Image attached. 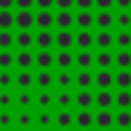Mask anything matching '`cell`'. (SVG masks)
Here are the masks:
<instances>
[{
	"label": "cell",
	"instance_id": "cell-39",
	"mask_svg": "<svg viewBox=\"0 0 131 131\" xmlns=\"http://www.w3.org/2000/svg\"><path fill=\"white\" fill-rule=\"evenodd\" d=\"M12 66H14V55L10 53V49L8 51H2L0 49V72L2 70L8 72V68H12Z\"/></svg>",
	"mask_w": 131,
	"mask_h": 131
},
{
	"label": "cell",
	"instance_id": "cell-22",
	"mask_svg": "<svg viewBox=\"0 0 131 131\" xmlns=\"http://www.w3.org/2000/svg\"><path fill=\"white\" fill-rule=\"evenodd\" d=\"M53 80H55V76H53L49 70H39V74L35 76V84H37L41 90L51 88V86H53Z\"/></svg>",
	"mask_w": 131,
	"mask_h": 131
},
{
	"label": "cell",
	"instance_id": "cell-14",
	"mask_svg": "<svg viewBox=\"0 0 131 131\" xmlns=\"http://www.w3.org/2000/svg\"><path fill=\"white\" fill-rule=\"evenodd\" d=\"M74 23L80 27V31H88L94 23V14L90 10H80L78 14H74Z\"/></svg>",
	"mask_w": 131,
	"mask_h": 131
},
{
	"label": "cell",
	"instance_id": "cell-37",
	"mask_svg": "<svg viewBox=\"0 0 131 131\" xmlns=\"http://www.w3.org/2000/svg\"><path fill=\"white\" fill-rule=\"evenodd\" d=\"M14 25V14L10 10H0V31H10Z\"/></svg>",
	"mask_w": 131,
	"mask_h": 131
},
{
	"label": "cell",
	"instance_id": "cell-30",
	"mask_svg": "<svg viewBox=\"0 0 131 131\" xmlns=\"http://www.w3.org/2000/svg\"><path fill=\"white\" fill-rule=\"evenodd\" d=\"M14 123H16V127H18L20 131H29V127L35 123V117H33L29 111H23V113H18V115H16Z\"/></svg>",
	"mask_w": 131,
	"mask_h": 131
},
{
	"label": "cell",
	"instance_id": "cell-28",
	"mask_svg": "<svg viewBox=\"0 0 131 131\" xmlns=\"http://www.w3.org/2000/svg\"><path fill=\"white\" fill-rule=\"evenodd\" d=\"M115 125L119 131H129L131 129V111H119L115 115Z\"/></svg>",
	"mask_w": 131,
	"mask_h": 131
},
{
	"label": "cell",
	"instance_id": "cell-44",
	"mask_svg": "<svg viewBox=\"0 0 131 131\" xmlns=\"http://www.w3.org/2000/svg\"><path fill=\"white\" fill-rule=\"evenodd\" d=\"M53 4L59 8V10H70L74 6V0H53Z\"/></svg>",
	"mask_w": 131,
	"mask_h": 131
},
{
	"label": "cell",
	"instance_id": "cell-18",
	"mask_svg": "<svg viewBox=\"0 0 131 131\" xmlns=\"http://www.w3.org/2000/svg\"><path fill=\"white\" fill-rule=\"evenodd\" d=\"M14 45L18 49H29L31 45H35V35L31 31H18L14 37Z\"/></svg>",
	"mask_w": 131,
	"mask_h": 131
},
{
	"label": "cell",
	"instance_id": "cell-11",
	"mask_svg": "<svg viewBox=\"0 0 131 131\" xmlns=\"http://www.w3.org/2000/svg\"><path fill=\"white\" fill-rule=\"evenodd\" d=\"M74 43L80 47V51H88L94 45V35L90 31H78L74 35Z\"/></svg>",
	"mask_w": 131,
	"mask_h": 131
},
{
	"label": "cell",
	"instance_id": "cell-12",
	"mask_svg": "<svg viewBox=\"0 0 131 131\" xmlns=\"http://www.w3.org/2000/svg\"><path fill=\"white\" fill-rule=\"evenodd\" d=\"M94 125L98 127V129H111L113 125H115V115L111 113V111H98L96 115H94Z\"/></svg>",
	"mask_w": 131,
	"mask_h": 131
},
{
	"label": "cell",
	"instance_id": "cell-19",
	"mask_svg": "<svg viewBox=\"0 0 131 131\" xmlns=\"http://www.w3.org/2000/svg\"><path fill=\"white\" fill-rule=\"evenodd\" d=\"M94 63L100 68V70H111L115 66V55L111 51H98L94 55Z\"/></svg>",
	"mask_w": 131,
	"mask_h": 131
},
{
	"label": "cell",
	"instance_id": "cell-43",
	"mask_svg": "<svg viewBox=\"0 0 131 131\" xmlns=\"http://www.w3.org/2000/svg\"><path fill=\"white\" fill-rule=\"evenodd\" d=\"M14 6H18V10H31V6H35V0H14Z\"/></svg>",
	"mask_w": 131,
	"mask_h": 131
},
{
	"label": "cell",
	"instance_id": "cell-36",
	"mask_svg": "<svg viewBox=\"0 0 131 131\" xmlns=\"http://www.w3.org/2000/svg\"><path fill=\"white\" fill-rule=\"evenodd\" d=\"M35 102L39 104V108L45 111V108H49V106L53 104V94H49L47 90H41V92L35 96Z\"/></svg>",
	"mask_w": 131,
	"mask_h": 131
},
{
	"label": "cell",
	"instance_id": "cell-5",
	"mask_svg": "<svg viewBox=\"0 0 131 131\" xmlns=\"http://www.w3.org/2000/svg\"><path fill=\"white\" fill-rule=\"evenodd\" d=\"M14 66L18 70H31L35 66V55L29 51V49H20L16 55H14Z\"/></svg>",
	"mask_w": 131,
	"mask_h": 131
},
{
	"label": "cell",
	"instance_id": "cell-38",
	"mask_svg": "<svg viewBox=\"0 0 131 131\" xmlns=\"http://www.w3.org/2000/svg\"><path fill=\"white\" fill-rule=\"evenodd\" d=\"M12 45H14V35L10 31H0V49L8 51Z\"/></svg>",
	"mask_w": 131,
	"mask_h": 131
},
{
	"label": "cell",
	"instance_id": "cell-53",
	"mask_svg": "<svg viewBox=\"0 0 131 131\" xmlns=\"http://www.w3.org/2000/svg\"><path fill=\"white\" fill-rule=\"evenodd\" d=\"M61 131H66V129H61Z\"/></svg>",
	"mask_w": 131,
	"mask_h": 131
},
{
	"label": "cell",
	"instance_id": "cell-15",
	"mask_svg": "<svg viewBox=\"0 0 131 131\" xmlns=\"http://www.w3.org/2000/svg\"><path fill=\"white\" fill-rule=\"evenodd\" d=\"M35 45L39 47V51H49V47L53 45V33L51 31H39L35 35Z\"/></svg>",
	"mask_w": 131,
	"mask_h": 131
},
{
	"label": "cell",
	"instance_id": "cell-16",
	"mask_svg": "<svg viewBox=\"0 0 131 131\" xmlns=\"http://www.w3.org/2000/svg\"><path fill=\"white\" fill-rule=\"evenodd\" d=\"M74 84H78L80 90H90V86L94 84V76L90 74V70H80L74 76Z\"/></svg>",
	"mask_w": 131,
	"mask_h": 131
},
{
	"label": "cell",
	"instance_id": "cell-21",
	"mask_svg": "<svg viewBox=\"0 0 131 131\" xmlns=\"http://www.w3.org/2000/svg\"><path fill=\"white\" fill-rule=\"evenodd\" d=\"M53 25H57L61 31H70V27L74 25V14L70 10H59L55 14V23Z\"/></svg>",
	"mask_w": 131,
	"mask_h": 131
},
{
	"label": "cell",
	"instance_id": "cell-47",
	"mask_svg": "<svg viewBox=\"0 0 131 131\" xmlns=\"http://www.w3.org/2000/svg\"><path fill=\"white\" fill-rule=\"evenodd\" d=\"M35 4L39 6V10H49L53 6V0H35Z\"/></svg>",
	"mask_w": 131,
	"mask_h": 131
},
{
	"label": "cell",
	"instance_id": "cell-2",
	"mask_svg": "<svg viewBox=\"0 0 131 131\" xmlns=\"http://www.w3.org/2000/svg\"><path fill=\"white\" fill-rule=\"evenodd\" d=\"M94 104L100 111H111V106L115 104V94L111 90H98L94 94Z\"/></svg>",
	"mask_w": 131,
	"mask_h": 131
},
{
	"label": "cell",
	"instance_id": "cell-6",
	"mask_svg": "<svg viewBox=\"0 0 131 131\" xmlns=\"http://www.w3.org/2000/svg\"><path fill=\"white\" fill-rule=\"evenodd\" d=\"M55 23V14H51L49 10H39L35 14V25L39 27V31H49Z\"/></svg>",
	"mask_w": 131,
	"mask_h": 131
},
{
	"label": "cell",
	"instance_id": "cell-1",
	"mask_svg": "<svg viewBox=\"0 0 131 131\" xmlns=\"http://www.w3.org/2000/svg\"><path fill=\"white\" fill-rule=\"evenodd\" d=\"M94 84L100 90H111V86H115V74L111 70H98L94 76Z\"/></svg>",
	"mask_w": 131,
	"mask_h": 131
},
{
	"label": "cell",
	"instance_id": "cell-35",
	"mask_svg": "<svg viewBox=\"0 0 131 131\" xmlns=\"http://www.w3.org/2000/svg\"><path fill=\"white\" fill-rule=\"evenodd\" d=\"M115 23L121 27V31H129L131 29V12L129 10H121L119 14H115Z\"/></svg>",
	"mask_w": 131,
	"mask_h": 131
},
{
	"label": "cell",
	"instance_id": "cell-48",
	"mask_svg": "<svg viewBox=\"0 0 131 131\" xmlns=\"http://www.w3.org/2000/svg\"><path fill=\"white\" fill-rule=\"evenodd\" d=\"M115 4H117L121 10H129V8H131V0H115Z\"/></svg>",
	"mask_w": 131,
	"mask_h": 131
},
{
	"label": "cell",
	"instance_id": "cell-34",
	"mask_svg": "<svg viewBox=\"0 0 131 131\" xmlns=\"http://www.w3.org/2000/svg\"><path fill=\"white\" fill-rule=\"evenodd\" d=\"M14 100H16V104H18L20 108H29V106L35 102V96H33L29 90H20V92L14 96Z\"/></svg>",
	"mask_w": 131,
	"mask_h": 131
},
{
	"label": "cell",
	"instance_id": "cell-45",
	"mask_svg": "<svg viewBox=\"0 0 131 131\" xmlns=\"http://www.w3.org/2000/svg\"><path fill=\"white\" fill-rule=\"evenodd\" d=\"M94 4L100 8V10H111L115 6V0H94Z\"/></svg>",
	"mask_w": 131,
	"mask_h": 131
},
{
	"label": "cell",
	"instance_id": "cell-46",
	"mask_svg": "<svg viewBox=\"0 0 131 131\" xmlns=\"http://www.w3.org/2000/svg\"><path fill=\"white\" fill-rule=\"evenodd\" d=\"M74 4L80 8V10H90L94 6V0H74Z\"/></svg>",
	"mask_w": 131,
	"mask_h": 131
},
{
	"label": "cell",
	"instance_id": "cell-3",
	"mask_svg": "<svg viewBox=\"0 0 131 131\" xmlns=\"http://www.w3.org/2000/svg\"><path fill=\"white\" fill-rule=\"evenodd\" d=\"M14 25L20 29V31H29L33 25H35V14L31 10H18L14 14Z\"/></svg>",
	"mask_w": 131,
	"mask_h": 131
},
{
	"label": "cell",
	"instance_id": "cell-41",
	"mask_svg": "<svg viewBox=\"0 0 131 131\" xmlns=\"http://www.w3.org/2000/svg\"><path fill=\"white\" fill-rule=\"evenodd\" d=\"M12 102H14L12 92H10V90H0V106H2V108H8Z\"/></svg>",
	"mask_w": 131,
	"mask_h": 131
},
{
	"label": "cell",
	"instance_id": "cell-13",
	"mask_svg": "<svg viewBox=\"0 0 131 131\" xmlns=\"http://www.w3.org/2000/svg\"><path fill=\"white\" fill-rule=\"evenodd\" d=\"M55 63V55L51 51H37L35 53V66L39 70H49Z\"/></svg>",
	"mask_w": 131,
	"mask_h": 131
},
{
	"label": "cell",
	"instance_id": "cell-23",
	"mask_svg": "<svg viewBox=\"0 0 131 131\" xmlns=\"http://www.w3.org/2000/svg\"><path fill=\"white\" fill-rule=\"evenodd\" d=\"M53 104H57L61 111H68V106L74 104V94L70 90H61V92H57L53 96Z\"/></svg>",
	"mask_w": 131,
	"mask_h": 131
},
{
	"label": "cell",
	"instance_id": "cell-8",
	"mask_svg": "<svg viewBox=\"0 0 131 131\" xmlns=\"http://www.w3.org/2000/svg\"><path fill=\"white\" fill-rule=\"evenodd\" d=\"M53 45H57L59 51H70V47L74 45V33L59 31L57 35H53Z\"/></svg>",
	"mask_w": 131,
	"mask_h": 131
},
{
	"label": "cell",
	"instance_id": "cell-32",
	"mask_svg": "<svg viewBox=\"0 0 131 131\" xmlns=\"http://www.w3.org/2000/svg\"><path fill=\"white\" fill-rule=\"evenodd\" d=\"M115 66L119 70H131V51H117L115 53Z\"/></svg>",
	"mask_w": 131,
	"mask_h": 131
},
{
	"label": "cell",
	"instance_id": "cell-24",
	"mask_svg": "<svg viewBox=\"0 0 131 131\" xmlns=\"http://www.w3.org/2000/svg\"><path fill=\"white\" fill-rule=\"evenodd\" d=\"M115 86L119 90H129L131 88V70H117V74H115Z\"/></svg>",
	"mask_w": 131,
	"mask_h": 131
},
{
	"label": "cell",
	"instance_id": "cell-33",
	"mask_svg": "<svg viewBox=\"0 0 131 131\" xmlns=\"http://www.w3.org/2000/svg\"><path fill=\"white\" fill-rule=\"evenodd\" d=\"M35 121H37V125H39V131H47V129L53 125V115H51L49 111H41Z\"/></svg>",
	"mask_w": 131,
	"mask_h": 131
},
{
	"label": "cell",
	"instance_id": "cell-10",
	"mask_svg": "<svg viewBox=\"0 0 131 131\" xmlns=\"http://www.w3.org/2000/svg\"><path fill=\"white\" fill-rule=\"evenodd\" d=\"M74 102L80 106V111H90V106L94 104V94L90 90H78L74 94Z\"/></svg>",
	"mask_w": 131,
	"mask_h": 131
},
{
	"label": "cell",
	"instance_id": "cell-50",
	"mask_svg": "<svg viewBox=\"0 0 131 131\" xmlns=\"http://www.w3.org/2000/svg\"><path fill=\"white\" fill-rule=\"evenodd\" d=\"M80 131H88V129H80Z\"/></svg>",
	"mask_w": 131,
	"mask_h": 131
},
{
	"label": "cell",
	"instance_id": "cell-9",
	"mask_svg": "<svg viewBox=\"0 0 131 131\" xmlns=\"http://www.w3.org/2000/svg\"><path fill=\"white\" fill-rule=\"evenodd\" d=\"M14 84L20 88V90H29L33 84H35V76L31 70H18L16 76H14Z\"/></svg>",
	"mask_w": 131,
	"mask_h": 131
},
{
	"label": "cell",
	"instance_id": "cell-49",
	"mask_svg": "<svg viewBox=\"0 0 131 131\" xmlns=\"http://www.w3.org/2000/svg\"><path fill=\"white\" fill-rule=\"evenodd\" d=\"M14 6V0H0V10H10Z\"/></svg>",
	"mask_w": 131,
	"mask_h": 131
},
{
	"label": "cell",
	"instance_id": "cell-17",
	"mask_svg": "<svg viewBox=\"0 0 131 131\" xmlns=\"http://www.w3.org/2000/svg\"><path fill=\"white\" fill-rule=\"evenodd\" d=\"M74 123L80 129H90L94 125V113H90V111H78L74 115Z\"/></svg>",
	"mask_w": 131,
	"mask_h": 131
},
{
	"label": "cell",
	"instance_id": "cell-25",
	"mask_svg": "<svg viewBox=\"0 0 131 131\" xmlns=\"http://www.w3.org/2000/svg\"><path fill=\"white\" fill-rule=\"evenodd\" d=\"M74 61H76V66H78L80 70H88V68L94 63V55H92L90 51H78V53L74 55Z\"/></svg>",
	"mask_w": 131,
	"mask_h": 131
},
{
	"label": "cell",
	"instance_id": "cell-52",
	"mask_svg": "<svg viewBox=\"0 0 131 131\" xmlns=\"http://www.w3.org/2000/svg\"><path fill=\"white\" fill-rule=\"evenodd\" d=\"M2 131H6V129H2Z\"/></svg>",
	"mask_w": 131,
	"mask_h": 131
},
{
	"label": "cell",
	"instance_id": "cell-4",
	"mask_svg": "<svg viewBox=\"0 0 131 131\" xmlns=\"http://www.w3.org/2000/svg\"><path fill=\"white\" fill-rule=\"evenodd\" d=\"M94 45L100 49V51H108L113 45H115V35L111 31H98L94 35Z\"/></svg>",
	"mask_w": 131,
	"mask_h": 131
},
{
	"label": "cell",
	"instance_id": "cell-29",
	"mask_svg": "<svg viewBox=\"0 0 131 131\" xmlns=\"http://www.w3.org/2000/svg\"><path fill=\"white\" fill-rule=\"evenodd\" d=\"M61 90H68L72 84H74V74L70 72V70H61L57 76H55V80H53Z\"/></svg>",
	"mask_w": 131,
	"mask_h": 131
},
{
	"label": "cell",
	"instance_id": "cell-40",
	"mask_svg": "<svg viewBox=\"0 0 131 131\" xmlns=\"http://www.w3.org/2000/svg\"><path fill=\"white\" fill-rule=\"evenodd\" d=\"M12 84H14V76H12L10 72L2 70V72H0V88H2V90H10Z\"/></svg>",
	"mask_w": 131,
	"mask_h": 131
},
{
	"label": "cell",
	"instance_id": "cell-27",
	"mask_svg": "<svg viewBox=\"0 0 131 131\" xmlns=\"http://www.w3.org/2000/svg\"><path fill=\"white\" fill-rule=\"evenodd\" d=\"M115 45L119 51H129L131 49V31H119L115 35Z\"/></svg>",
	"mask_w": 131,
	"mask_h": 131
},
{
	"label": "cell",
	"instance_id": "cell-51",
	"mask_svg": "<svg viewBox=\"0 0 131 131\" xmlns=\"http://www.w3.org/2000/svg\"><path fill=\"white\" fill-rule=\"evenodd\" d=\"M100 131H106V129H100Z\"/></svg>",
	"mask_w": 131,
	"mask_h": 131
},
{
	"label": "cell",
	"instance_id": "cell-26",
	"mask_svg": "<svg viewBox=\"0 0 131 131\" xmlns=\"http://www.w3.org/2000/svg\"><path fill=\"white\" fill-rule=\"evenodd\" d=\"M115 104L119 111H129L131 108V90H119L115 94Z\"/></svg>",
	"mask_w": 131,
	"mask_h": 131
},
{
	"label": "cell",
	"instance_id": "cell-20",
	"mask_svg": "<svg viewBox=\"0 0 131 131\" xmlns=\"http://www.w3.org/2000/svg\"><path fill=\"white\" fill-rule=\"evenodd\" d=\"M53 123L59 127V129H70L72 125H74V113H70V111H59L57 115H53Z\"/></svg>",
	"mask_w": 131,
	"mask_h": 131
},
{
	"label": "cell",
	"instance_id": "cell-42",
	"mask_svg": "<svg viewBox=\"0 0 131 131\" xmlns=\"http://www.w3.org/2000/svg\"><path fill=\"white\" fill-rule=\"evenodd\" d=\"M14 123V117H12V113H8V111H0V129H6V127H10Z\"/></svg>",
	"mask_w": 131,
	"mask_h": 131
},
{
	"label": "cell",
	"instance_id": "cell-31",
	"mask_svg": "<svg viewBox=\"0 0 131 131\" xmlns=\"http://www.w3.org/2000/svg\"><path fill=\"white\" fill-rule=\"evenodd\" d=\"M55 63H57L61 70H70V68L74 66V53H72V51H57Z\"/></svg>",
	"mask_w": 131,
	"mask_h": 131
},
{
	"label": "cell",
	"instance_id": "cell-7",
	"mask_svg": "<svg viewBox=\"0 0 131 131\" xmlns=\"http://www.w3.org/2000/svg\"><path fill=\"white\" fill-rule=\"evenodd\" d=\"M94 23H96V27L100 31H108L115 25V14L111 10H100V12L94 14Z\"/></svg>",
	"mask_w": 131,
	"mask_h": 131
}]
</instances>
